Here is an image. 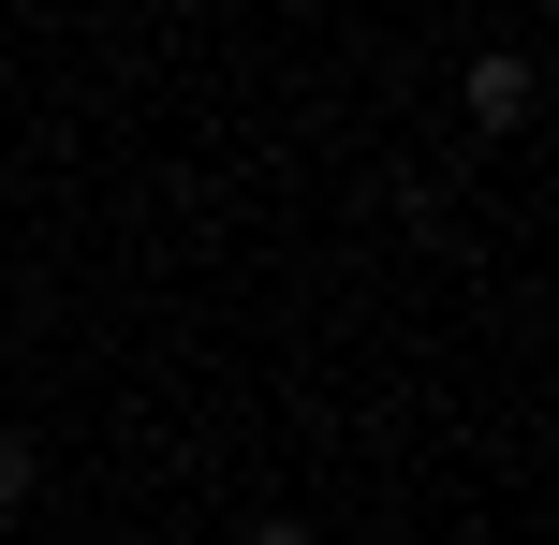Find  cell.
Listing matches in <instances>:
<instances>
[{"mask_svg": "<svg viewBox=\"0 0 559 545\" xmlns=\"http://www.w3.org/2000/svg\"><path fill=\"white\" fill-rule=\"evenodd\" d=\"M236 545H324V531H309V517H251V531H236Z\"/></svg>", "mask_w": 559, "mask_h": 545, "instance_id": "obj_3", "label": "cell"}, {"mask_svg": "<svg viewBox=\"0 0 559 545\" xmlns=\"http://www.w3.org/2000/svg\"><path fill=\"white\" fill-rule=\"evenodd\" d=\"M456 104H472V133H531V104H545V74L515 45H472V74H456Z\"/></svg>", "mask_w": 559, "mask_h": 545, "instance_id": "obj_1", "label": "cell"}, {"mask_svg": "<svg viewBox=\"0 0 559 545\" xmlns=\"http://www.w3.org/2000/svg\"><path fill=\"white\" fill-rule=\"evenodd\" d=\"M29 501H45V458H29V442L0 428V517H29Z\"/></svg>", "mask_w": 559, "mask_h": 545, "instance_id": "obj_2", "label": "cell"}]
</instances>
